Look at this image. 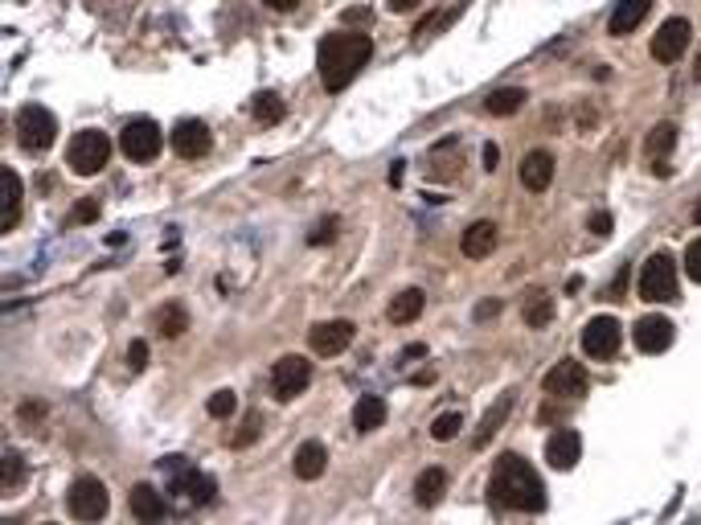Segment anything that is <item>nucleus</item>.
<instances>
[{"label": "nucleus", "instance_id": "nucleus-1", "mask_svg": "<svg viewBox=\"0 0 701 525\" xmlns=\"http://www.w3.org/2000/svg\"><path fill=\"white\" fill-rule=\"evenodd\" d=\"M489 489H493V501L501 510H513V513L546 510V484H541V477H537L534 468H529V460H522V456H501Z\"/></svg>", "mask_w": 701, "mask_h": 525}, {"label": "nucleus", "instance_id": "nucleus-2", "mask_svg": "<svg viewBox=\"0 0 701 525\" xmlns=\"http://www.w3.org/2000/svg\"><path fill=\"white\" fill-rule=\"evenodd\" d=\"M373 42L365 33H329L316 50V70L325 90H344L361 75V66L370 62Z\"/></svg>", "mask_w": 701, "mask_h": 525}, {"label": "nucleus", "instance_id": "nucleus-3", "mask_svg": "<svg viewBox=\"0 0 701 525\" xmlns=\"http://www.w3.org/2000/svg\"><path fill=\"white\" fill-rule=\"evenodd\" d=\"M640 296L648 304H672L677 300V263H672L669 251H657V255L644 263Z\"/></svg>", "mask_w": 701, "mask_h": 525}, {"label": "nucleus", "instance_id": "nucleus-4", "mask_svg": "<svg viewBox=\"0 0 701 525\" xmlns=\"http://www.w3.org/2000/svg\"><path fill=\"white\" fill-rule=\"evenodd\" d=\"M165 477H168V489L180 496H189L194 505H209L213 496H218V484H213V477H206V472H197V468L185 464V456H173V460H165Z\"/></svg>", "mask_w": 701, "mask_h": 525}, {"label": "nucleus", "instance_id": "nucleus-5", "mask_svg": "<svg viewBox=\"0 0 701 525\" xmlns=\"http://www.w3.org/2000/svg\"><path fill=\"white\" fill-rule=\"evenodd\" d=\"M107 156H111V140H107L103 132L87 128V132H78L75 140H70V149H66V165L75 168L78 177H95V173L107 165Z\"/></svg>", "mask_w": 701, "mask_h": 525}, {"label": "nucleus", "instance_id": "nucleus-6", "mask_svg": "<svg viewBox=\"0 0 701 525\" xmlns=\"http://www.w3.org/2000/svg\"><path fill=\"white\" fill-rule=\"evenodd\" d=\"M66 510L78 522H103L107 510H111V496H107V484L95 481V477H78L66 493Z\"/></svg>", "mask_w": 701, "mask_h": 525}, {"label": "nucleus", "instance_id": "nucleus-7", "mask_svg": "<svg viewBox=\"0 0 701 525\" xmlns=\"http://www.w3.org/2000/svg\"><path fill=\"white\" fill-rule=\"evenodd\" d=\"M58 135V120L45 111V107L30 103L17 111V144L25 152H45Z\"/></svg>", "mask_w": 701, "mask_h": 525}, {"label": "nucleus", "instance_id": "nucleus-8", "mask_svg": "<svg viewBox=\"0 0 701 525\" xmlns=\"http://www.w3.org/2000/svg\"><path fill=\"white\" fill-rule=\"evenodd\" d=\"M120 149L128 161H135V165H149V161H156L161 156V149H165V132L156 128L152 120H132L128 128L120 132Z\"/></svg>", "mask_w": 701, "mask_h": 525}, {"label": "nucleus", "instance_id": "nucleus-9", "mask_svg": "<svg viewBox=\"0 0 701 525\" xmlns=\"http://www.w3.org/2000/svg\"><path fill=\"white\" fill-rule=\"evenodd\" d=\"M308 382H313V361L296 358V353H292V358H280L275 370H271V391H275L280 403L299 398V394L308 391Z\"/></svg>", "mask_w": 701, "mask_h": 525}, {"label": "nucleus", "instance_id": "nucleus-10", "mask_svg": "<svg viewBox=\"0 0 701 525\" xmlns=\"http://www.w3.org/2000/svg\"><path fill=\"white\" fill-rule=\"evenodd\" d=\"M624 346V329H620V320L615 316H595L587 329H582V349H587V358L595 361H612Z\"/></svg>", "mask_w": 701, "mask_h": 525}, {"label": "nucleus", "instance_id": "nucleus-11", "mask_svg": "<svg viewBox=\"0 0 701 525\" xmlns=\"http://www.w3.org/2000/svg\"><path fill=\"white\" fill-rule=\"evenodd\" d=\"M587 370H582L579 361H558L550 374H546V394L554 398H582L587 394Z\"/></svg>", "mask_w": 701, "mask_h": 525}, {"label": "nucleus", "instance_id": "nucleus-12", "mask_svg": "<svg viewBox=\"0 0 701 525\" xmlns=\"http://www.w3.org/2000/svg\"><path fill=\"white\" fill-rule=\"evenodd\" d=\"M689 37H693L689 21H681V17L665 21V25H660V33L653 37V58H657V62H677L689 50Z\"/></svg>", "mask_w": 701, "mask_h": 525}, {"label": "nucleus", "instance_id": "nucleus-13", "mask_svg": "<svg viewBox=\"0 0 701 525\" xmlns=\"http://www.w3.org/2000/svg\"><path fill=\"white\" fill-rule=\"evenodd\" d=\"M308 341H313V353L337 358V353H344V349L353 346V325L349 320H325V325H316L308 332Z\"/></svg>", "mask_w": 701, "mask_h": 525}, {"label": "nucleus", "instance_id": "nucleus-14", "mask_svg": "<svg viewBox=\"0 0 701 525\" xmlns=\"http://www.w3.org/2000/svg\"><path fill=\"white\" fill-rule=\"evenodd\" d=\"M209 128L201 120H180L177 128H173V152L177 156H185V161H201L209 152Z\"/></svg>", "mask_w": 701, "mask_h": 525}, {"label": "nucleus", "instance_id": "nucleus-15", "mask_svg": "<svg viewBox=\"0 0 701 525\" xmlns=\"http://www.w3.org/2000/svg\"><path fill=\"white\" fill-rule=\"evenodd\" d=\"M632 341H636L640 353H665V349L672 346V320H665V316H644L640 325L632 329Z\"/></svg>", "mask_w": 701, "mask_h": 525}, {"label": "nucleus", "instance_id": "nucleus-16", "mask_svg": "<svg viewBox=\"0 0 701 525\" xmlns=\"http://www.w3.org/2000/svg\"><path fill=\"white\" fill-rule=\"evenodd\" d=\"M579 456H582L579 431H554L550 444H546V460H550L558 472H570V468L579 464Z\"/></svg>", "mask_w": 701, "mask_h": 525}, {"label": "nucleus", "instance_id": "nucleus-17", "mask_svg": "<svg viewBox=\"0 0 701 525\" xmlns=\"http://www.w3.org/2000/svg\"><path fill=\"white\" fill-rule=\"evenodd\" d=\"M554 181V156L550 152H529L522 161V185L529 194H541V189H550Z\"/></svg>", "mask_w": 701, "mask_h": 525}, {"label": "nucleus", "instance_id": "nucleus-18", "mask_svg": "<svg viewBox=\"0 0 701 525\" xmlns=\"http://www.w3.org/2000/svg\"><path fill=\"white\" fill-rule=\"evenodd\" d=\"M496 239H501V234H496V222H472L463 230L460 247L468 259H489L496 251Z\"/></svg>", "mask_w": 701, "mask_h": 525}, {"label": "nucleus", "instance_id": "nucleus-19", "mask_svg": "<svg viewBox=\"0 0 701 525\" xmlns=\"http://www.w3.org/2000/svg\"><path fill=\"white\" fill-rule=\"evenodd\" d=\"M325 464H329V451H325V444H316V439L299 444L296 460H292V468H296L299 481H316V477L325 472Z\"/></svg>", "mask_w": 701, "mask_h": 525}, {"label": "nucleus", "instance_id": "nucleus-20", "mask_svg": "<svg viewBox=\"0 0 701 525\" xmlns=\"http://www.w3.org/2000/svg\"><path fill=\"white\" fill-rule=\"evenodd\" d=\"M648 13H653V0H620L612 13V33L615 37H627Z\"/></svg>", "mask_w": 701, "mask_h": 525}, {"label": "nucleus", "instance_id": "nucleus-21", "mask_svg": "<svg viewBox=\"0 0 701 525\" xmlns=\"http://www.w3.org/2000/svg\"><path fill=\"white\" fill-rule=\"evenodd\" d=\"M132 513L140 517V522H161L168 513V505H165V496L156 493L152 484H135L132 489Z\"/></svg>", "mask_w": 701, "mask_h": 525}, {"label": "nucleus", "instance_id": "nucleus-22", "mask_svg": "<svg viewBox=\"0 0 701 525\" xmlns=\"http://www.w3.org/2000/svg\"><path fill=\"white\" fill-rule=\"evenodd\" d=\"M382 423H386V403H382L377 394H365V398L353 406V427L365 436V431H377Z\"/></svg>", "mask_w": 701, "mask_h": 525}, {"label": "nucleus", "instance_id": "nucleus-23", "mask_svg": "<svg viewBox=\"0 0 701 525\" xmlns=\"http://www.w3.org/2000/svg\"><path fill=\"white\" fill-rule=\"evenodd\" d=\"M443 489H448V477H443L439 468H427V472L418 477V484H415V501L423 505V510H431V505H439V501H443Z\"/></svg>", "mask_w": 701, "mask_h": 525}, {"label": "nucleus", "instance_id": "nucleus-24", "mask_svg": "<svg viewBox=\"0 0 701 525\" xmlns=\"http://www.w3.org/2000/svg\"><path fill=\"white\" fill-rule=\"evenodd\" d=\"M522 316H525V325H529V329H546V325L554 320V300L541 292V287H534V292L525 296Z\"/></svg>", "mask_w": 701, "mask_h": 525}, {"label": "nucleus", "instance_id": "nucleus-25", "mask_svg": "<svg viewBox=\"0 0 701 525\" xmlns=\"http://www.w3.org/2000/svg\"><path fill=\"white\" fill-rule=\"evenodd\" d=\"M0 189H4V230H13L21 222V177H17L13 168H4V181H0Z\"/></svg>", "mask_w": 701, "mask_h": 525}, {"label": "nucleus", "instance_id": "nucleus-26", "mask_svg": "<svg viewBox=\"0 0 701 525\" xmlns=\"http://www.w3.org/2000/svg\"><path fill=\"white\" fill-rule=\"evenodd\" d=\"M423 304H427V296H423L418 287H406L403 296L390 304V320H398V325H410V320L423 313Z\"/></svg>", "mask_w": 701, "mask_h": 525}, {"label": "nucleus", "instance_id": "nucleus-27", "mask_svg": "<svg viewBox=\"0 0 701 525\" xmlns=\"http://www.w3.org/2000/svg\"><path fill=\"white\" fill-rule=\"evenodd\" d=\"M522 103H525V90L517 87H505L489 95V111H493V116H513V111H522Z\"/></svg>", "mask_w": 701, "mask_h": 525}, {"label": "nucleus", "instance_id": "nucleus-28", "mask_svg": "<svg viewBox=\"0 0 701 525\" xmlns=\"http://www.w3.org/2000/svg\"><path fill=\"white\" fill-rule=\"evenodd\" d=\"M672 144H677V128H672V123H657L653 135H648V156H653V161H665L672 152Z\"/></svg>", "mask_w": 701, "mask_h": 525}, {"label": "nucleus", "instance_id": "nucleus-29", "mask_svg": "<svg viewBox=\"0 0 701 525\" xmlns=\"http://www.w3.org/2000/svg\"><path fill=\"white\" fill-rule=\"evenodd\" d=\"M254 120H259V123H280V120H284V99H280V95H271V90H263V95L254 99Z\"/></svg>", "mask_w": 701, "mask_h": 525}, {"label": "nucleus", "instance_id": "nucleus-30", "mask_svg": "<svg viewBox=\"0 0 701 525\" xmlns=\"http://www.w3.org/2000/svg\"><path fill=\"white\" fill-rule=\"evenodd\" d=\"M508 406H513V398H508V394H505V398H501V403H496L493 411L484 415V427H480V431H477V448H484V444L493 439V431H496V427H501V423H505Z\"/></svg>", "mask_w": 701, "mask_h": 525}, {"label": "nucleus", "instance_id": "nucleus-31", "mask_svg": "<svg viewBox=\"0 0 701 525\" xmlns=\"http://www.w3.org/2000/svg\"><path fill=\"white\" fill-rule=\"evenodd\" d=\"M156 325H161V332H165V337H180V332L189 329V316H185V308H180V304H168L165 313L156 316Z\"/></svg>", "mask_w": 701, "mask_h": 525}, {"label": "nucleus", "instance_id": "nucleus-32", "mask_svg": "<svg viewBox=\"0 0 701 525\" xmlns=\"http://www.w3.org/2000/svg\"><path fill=\"white\" fill-rule=\"evenodd\" d=\"M460 427H463V419H460V415H456V411H448V415H439V419L431 423V436H435V439H443V444H448V439L460 436Z\"/></svg>", "mask_w": 701, "mask_h": 525}, {"label": "nucleus", "instance_id": "nucleus-33", "mask_svg": "<svg viewBox=\"0 0 701 525\" xmlns=\"http://www.w3.org/2000/svg\"><path fill=\"white\" fill-rule=\"evenodd\" d=\"M234 406H239L234 391H218L209 398V415H213V419H226V415H234Z\"/></svg>", "mask_w": 701, "mask_h": 525}, {"label": "nucleus", "instance_id": "nucleus-34", "mask_svg": "<svg viewBox=\"0 0 701 525\" xmlns=\"http://www.w3.org/2000/svg\"><path fill=\"white\" fill-rule=\"evenodd\" d=\"M25 477V464H21V456L17 451H4V489H17Z\"/></svg>", "mask_w": 701, "mask_h": 525}, {"label": "nucleus", "instance_id": "nucleus-35", "mask_svg": "<svg viewBox=\"0 0 701 525\" xmlns=\"http://www.w3.org/2000/svg\"><path fill=\"white\" fill-rule=\"evenodd\" d=\"M686 271H689V280H693V284H701V239L689 242V251H686Z\"/></svg>", "mask_w": 701, "mask_h": 525}, {"label": "nucleus", "instance_id": "nucleus-36", "mask_svg": "<svg viewBox=\"0 0 701 525\" xmlns=\"http://www.w3.org/2000/svg\"><path fill=\"white\" fill-rule=\"evenodd\" d=\"M254 439H259V415H247L242 431L234 436V448H247V444H254Z\"/></svg>", "mask_w": 701, "mask_h": 525}, {"label": "nucleus", "instance_id": "nucleus-37", "mask_svg": "<svg viewBox=\"0 0 701 525\" xmlns=\"http://www.w3.org/2000/svg\"><path fill=\"white\" fill-rule=\"evenodd\" d=\"M128 365H132L135 374L149 365V346H144V341H132V349H128Z\"/></svg>", "mask_w": 701, "mask_h": 525}, {"label": "nucleus", "instance_id": "nucleus-38", "mask_svg": "<svg viewBox=\"0 0 701 525\" xmlns=\"http://www.w3.org/2000/svg\"><path fill=\"white\" fill-rule=\"evenodd\" d=\"M332 234H337V218H325V222H320L313 234H308V242H313V247H320V242H329Z\"/></svg>", "mask_w": 701, "mask_h": 525}, {"label": "nucleus", "instance_id": "nucleus-39", "mask_svg": "<svg viewBox=\"0 0 701 525\" xmlns=\"http://www.w3.org/2000/svg\"><path fill=\"white\" fill-rule=\"evenodd\" d=\"M591 230H595L599 239H607V234H612V214H591Z\"/></svg>", "mask_w": 701, "mask_h": 525}, {"label": "nucleus", "instance_id": "nucleus-40", "mask_svg": "<svg viewBox=\"0 0 701 525\" xmlns=\"http://www.w3.org/2000/svg\"><path fill=\"white\" fill-rule=\"evenodd\" d=\"M95 218H99V206H95V201H83L75 210V222H95Z\"/></svg>", "mask_w": 701, "mask_h": 525}, {"label": "nucleus", "instance_id": "nucleus-41", "mask_svg": "<svg viewBox=\"0 0 701 525\" xmlns=\"http://www.w3.org/2000/svg\"><path fill=\"white\" fill-rule=\"evenodd\" d=\"M501 165V149L496 144H484V168H496Z\"/></svg>", "mask_w": 701, "mask_h": 525}, {"label": "nucleus", "instance_id": "nucleus-42", "mask_svg": "<svg viewBox=\"0 0 701 525\" xmlns=\"http://www.w3.org/2000/svg\"><path fill=\"white\" fill-rule=\"evenodd\" d=\"M394 13H410V9H418V0H386Z\"/></svg>", "mask_w": 701, "mask_h": 525}, {"label": "nucleus", "instance_id": "nucleus-43", "mask_svg": "<svg viewBox=\"0 0 701 525\" xmlns=\"http://www.w3.org/2000/svg\"><path fill=\"white\" fill-rule=\"evenodd\" d=\"M344 21H370V9H349Z\"/></svg>", "mask_w": 701, "mask_h": 525}, {"label": "nucleus", "instance_id": "nucleus-44", "mask_svg": "<svg viewBox=\"0 0 701 525\" xmlns=\"http://www.w3.org/2000/svg\"><path fill=\"white\" fill-rule=\"evenodd\" d=\"M271 9H280V13H287V9H296L299 0H267Z\"/></svg>", "mask_w": 701, "mask_h": 525}, {"label": "nucleus", "instance_id": "nucleus-45", "mask_svg": "<svg viewBox=\"0 0 701 525\" xmlns=\"http://www.w3.org/2000/svg\"><path fill=\"white\" fill-rule=\"evenodd\" d=\"M403 173H406L403 161H394V168H390V185H398V181H403Z\"/></svg>", "mask_w": 701, "mask_h": 525}, {"label": "nucleus", "instance_id": "nucleus-46", "mask_svg": "<svg viewBox=\"0 0 701 525\" xmlns=\"http://www.w3.org/2000/svg\"><path fill=\"white\" fill-rule=\"evenodd\" d=\"M493 313H501V304L489 300V304H480V313H477V316H493Z\"/></svg>", "mask_w": 701, "mask_h": 525}, {"label": "nucleus", "instance_id": "nucleus-47", "mask_svg": "<svg viewBox=\"0 0 701 525\" xmlns=\"http://www.w3.org/2000/svg\"><path fill=\"white\" fill-rule=\"evenodd\" d=\"M693 222H698V226H701V201H698V210H693Z\"/></svg>", "mask_w": 701, "mask_h": 525}, {"label": "nucleus", "instance_id": "nucleus-48", "mask_svg": "<svg viewBox=\"0 0 701 525\" xmlns=\"http://www.w3.org/2000/svg\"><path fill=\"white\" fill-rule=\"evenodd\" d=\"M693 75H698V78H701V58H698V66H693Z\"/></svg>", "mask_w": 701, "mask_h": 525}]
</instances>
